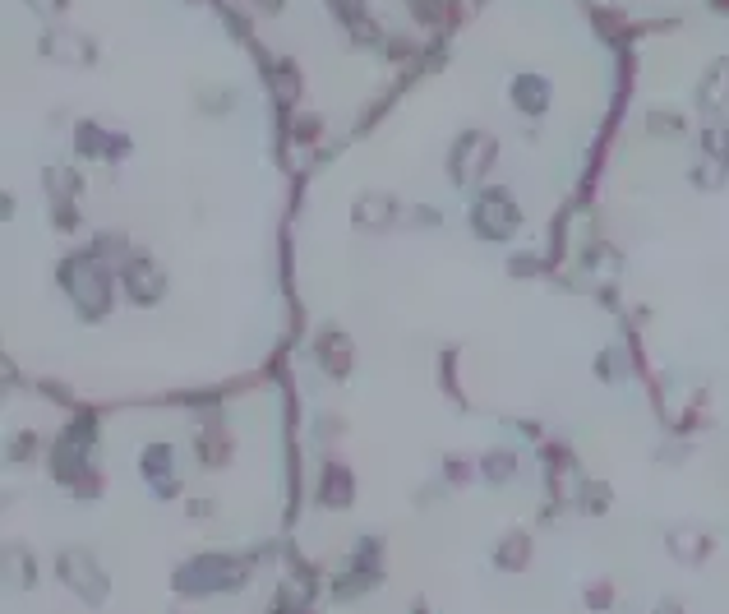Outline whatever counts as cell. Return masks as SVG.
<instances>
[{
  "label": "cell",
  "instance_id": "cell-1",
  "mask_svg": "<svg viewBox=\"0 0 729 614\" xmlns=\"http://www.w3.org/2000/svg\"><path fill=\"white\" fill-rule=\"evenodd\" d=\"M245 578H250V559L213 550V554L190 559V564H180L176 578H171V587H176L180 601H208V596H227V591H236Z\"/></svg>",
  "mask_w": 729,
  "mask_h": 614
},
{
  "label": "cell",
  "instance_id": "cell-2",
  "mask_svg": "<svg viewBox=\"0 0 729 614\" xmlns=\"http://www.w3.org/2000/svg\"><path fill=\"white\" fill-rule=\"evenodd\" d=\"M56 573H60V582H65V587H70L84 605H102V601H107L111 582H107L102 564H97L88 550H65L56 559Z\"/></svg>",
  "mask_w": 729,
  "mask_h": 614
},
{
  "label": "cell",
  "instance_id": "cell-3",
  "mask_svg": "<svg viewBox=\"0 0 729 614\" xmlns=\"http://www.w3.org/2000/svg\"><path fill=\"white\" fill-rule=\"evenodd\" d=\"M379 578L383 573H370V568H356L351 564L347 573H342V578L333 582V591H328V596H333L337 605H351V601H365V596H370L374 587H379Z\"/></svg>",
  "mask_w": 729,
  "mask_h": 614
},
{
  "label": "cell",
  "instance_id": "cell-4",
  "mask_svg": "<svg viewBox=\"0 0 729 614\" xmlns=\"http://www.w3.org/2000/svg\"><path fill=\"white\" fill-rule=\"evenodd\" d=\"M526 564H531V536H526V531H513V536H503V541L494 545V568L522 573Z\"/></svg>",
  "mask_w": 729,
  "mask_h": 614
},
{
  "label": "cell",
  "instance_id": "cell-5",
  "mask_svg": "<svg viewBox=\"0 0 729 614\" xmlns=\"http://www.w3.org/2000/svg\"><path fill=\"white\" fill-rule=\"evenodd\" d=\"M670 554L683 559V564H702L706 554H711V536L693 531V527H679V531H670Z\"/></svg>",
  "mask_w": 729,
  "mask_h": 614
},
{
  "label": "cell",
  "instance_id": "cell-6",
  "mask_svg": "<svg viewBox=\"0 0 729 614\" xmlns=\"http://www.w3.org/2000/svg\"><path fill=\"white\" fill-rule=\"evenodd\" d=\"M319 499L328 508H347L351 504V476L347 471H337V467H328V476H323V490H319Z\"/></svg>",
  "mask_w": 729,
  "mask_h": 614
},
{
  "label": "cell",
  "instance_id": "cell-7",
  "mask_svg": "<svg viewBox=\"0 0 729 614\" xmlns=\"http://www.w3.org/2000/svg\"><path fill=\"white\" fill-rule=\"evenodd\" d=\"M10 582L19 591H28L37 582V568H33V554H28V545H10Z\"/></svg>",
  "mask_w": 729,
  "mask_h": 614
},
{
  "label": "cell",
  "instance_id": "cell-8",
  "mask_svg": "<svg viewBox=\"0 0 729 614\" xmlns=\"http://www.w3.org/2000/svg\"><path fill=\"white\" fill-rule=\"evenodd\" d=\"M610 605H614L610 582H591V587H586V610H610Z\"/></svg>",
  "mask_w": 729,
  "mask_h": 614
},
{
  "label": "cell",
  "instance_id": "cell-9",
  "mask_svg": "<svg viewBox=\"0 0 729 614\" xmlns=\"http://www.w3.org/2000/svg\"><path fill=\"white\" fill-rule=\"evenodd\" d=\"M485 471H490V476H508V471H513V458H503V453H499V458L485 462Z\"/></svg>",
  "mask_w": 729,
  "mask_h": 614
},
{
  "label": "cell",
  "instance_id": "cell-10",
  "mask_svg": "<svg viewBox=\"0 0 729 614\" xmlns=\"http://www.w3.org/2000/svg\"><path fill=\"white\" fill-rule=\"evenodd\" d=\"M651 614H688V610H683V605L674 601V596H665V601H660V605H656V610H651Z\"/></svg>",
  "mask_w": 729,
  "mask_h": 614
},
{
  "label": "cell",
  "instance_id": "cell-11",
  "mask_svg": "<svg viewBox=\"0 0 729 614\" xmlns=\"http://www.w3.org/2000/svg\"><path fill=\"white\" fill-rule=\"evenodd\" d=\"M411 614H430V605H425V601H420V605H411Z\"/></svg>",
  "mask_w": 729,
  "mask_h": 614
}]
</instances>
